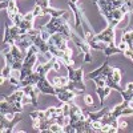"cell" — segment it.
<instances>
[{
    "label": "cell",
    "instance_id": "8",
    "mask_svg": "<svg viewBox=\"0 0 133 133\" xmlns=\"http://www.w3.org/2000/svg\"><path fill=\"white\" fill-rule=\"evenodd\" d=\"M36 7L33 9L35 16H45V15H51L53 17L57 16H63L66 14L65 9H55L49 5V0H35Z\"/></svg>",
    "mask_w": 133,
    "mask_h": 133
},
{
    "label": "cell",
    "instance_id": "17",
    "mask_svg": "<svg viewBox=\"0 0 133 133\" xmlns=\"http://www.w3.org/2000/svg\"><path fill=\"white\" fill-rule=\"evenodd\" d=\"M69 83L68 76H59V77H55L53 79V85L55 87H64Z\"/></svg>",
    "mask_w": 133,
    "mask_h": 133
},
{
    "label": "cell",
    "instance_id": "13",
    "mask_svg": "<svg viewBox=\"0 0 133 133\" xmlns=\"http://www.w3.org/2000/svg\"><path fill=\"white\" fill-rule=\"evenodd\" d=\"M23 89H24V93H25L24 98H29L32 105L37 108V93L40 92L39 88L36 89L35 85H27V87H23Z\"/></svg>",
    "mask_w": 133,
    "mask_h": 133
},
{
    "label": "cell",
    "instance_id": "7",
    "mask_svg": "<svg viewBox=\"0 0 133 133\" xmlns=\"http://www.w3.org/2000/svg\"><path fill=\"white\" fill-rule=\"evenodd\" d=\"M37 53H39V49L35 44L29 47L25 57H24V61H23V66H21L20 81L25 80L27 77H29L33 73V68H35L36 64H37Z\"/></svg>",
    "mask_w": 133,
    "mask_h": 133
},
{
    "label": "cell",
    "instance_id": "21",
    "mask_svg": "<svg viewBox=\"0 0 133 133\" xmlns=\"http://www.w3.org/2000/svg\"><path fill=\"white\" fill-rule=\"evenodd\" d=\"M127 127V123H125V121H123V123H121V121H118V129L121 130V129H124Z\"/></svg>",
    "mask_w": 133,
    "mask_h": 133
},
{
    "label": "cell",
    "instance_id": "12",
    "mask_svg": "<svg viewBox=\"0 0 133 133\" xmlns=\"http://www.w3.org/2000/svg\"><path fill=\"white\" fill-rule=\"evenodd\" d=\"M35 14L33 12H29L27 15H24V19L21 20V23L17 25L19 27V33L23 35V33H28L29 31L33 29V19H35Z\"/></svg>",
    "mask_w": 133,
    "mask_h": 133
},
{
    "label": "cell",
    "instance_id": "1",
    "mask_svg": "<svg viewBox=\"0 0 133 133\" xmlns=\"http://www.w3.org/2000/svg\"><path fill=\"white\" fill-rule=\"evenodd\" d=\"M55 69V71H59L60 69V64L57 57H51L47 63L40 64L37 61L35 69H33V73L27 77L25 80L20 81V87H27V85H36L39 88V91L41 93H45V95H52V96H56V91H55V85H52L48 80H47V73L48 71Z\"/></svg>",
    "mask_w": 133,
    "mask_h": 133
},
{
    "label": "cell",
    "instance_id": "19",
    "mask_svg": "<svg viewBox=\"0 0 133 133\" xmlns=\"http://www.w3.org/2000/svg\"><path fill=\"white\" fill-rule=\"evenodd\" d=\"M84 101H85V104H87L88 107L93 104V100H92L91 95H85V93H84Z\"/></svg>",
    "mask_w": 133,
    "mask_h": 133
},
{
    "label": "cell",
    "instance_id": "14",
    "mask_svg": "<svg viewBox=\"0 0 133 133\" xmlns=\"http://www.w3.org/2000/svg\"><path fill=\"white\" fill-rule=\"evenodd\" d=\"M110 91H112V88L108 87V85H105V87H97L96 88V92H97V95L100 97V104H101V105L104 104V100L109 96Z\"/></svg>",
    "mask_w": 133,
    "mask_h": 133
},
{
    "label": "cell",
    "instance_id": "4",
    "mask_svg": "<svg viewBox=\"0 0 133 133\" xmlns=\"http://www.w3.org/2000/svg\"><path fill=\"white\" fill-rule=\"evenodd\" d=\"M24 97V89H16L11 96L3 95L2 103H0V115L7 116L8 118H14L17 113H21Z\"/></svg>",
    "mask_w": 133,
    "mask_h": 133
},
{
    "label": "cell",
    "instance_id": "5",
    "mask_svg": "<svg viewBox=\"0 0 133 133\" xmlns=\"http://www.w3.org/2000/svg\"><path fill=\"white\" fill-rule=\"evenodd\" d=\"M66 71H68V79L69 83L65 87L68 88L69 91L76 92V95H84L85 92V85H84V71L83 68L79 69H73L72 65H65Z\"/></svg>",
    "mask_w": 133,
    "mask_h": 133
},
{
    "label": "cell",
    "instance_id": "15",
    "mask_svg": "<svg viewBox=\"0 0 133 133\" xmlns=\"http://www.w3.org/2000/svg\"><path fill=\"white\" fill-rule=\"evenodd\" d=\"M121 41H124L128 48L130 51H133V29H125L124 33H123V39Z\"/></svg>",
    "mask_w": 133,
    "mask_h": 133
},
{
    "label": "cell",
    "instance_id": "2",
    "mask_svg": "<svg viewBox=\"0 0 133 133\" xmlns=\"http://www.w3.org/2000/svg\"><path fill=\"white\" fill-rule=\"evenodd\" d=\"M63 113V105L61 107H52L47 110H33L29 113L31 118L33 120V128L37 132H49L52 124L57 123L59 116Z\"/></svg>",
    "mask_w": 133,
    "mask_h": 133
},
{
    "label": "cell",
    "instance_id": "6",
    "mask_svg": "<svg viewBox=\"0 0 133 133\" xmlns=\"http://www.w3.org/2000/svg\"><path fill=\"white\" fill-rule=\"evenodd\" d=\"M120 21L118 20H112V21H108V27L101 32V33H97L93 37L88 39V44L91 45V48L95 45V43L97 41H101L108 44V47H116L115 45V28L118 25Z\"/></svg>",
    "mask_w": 133,
    "mask_h": 133
},
{
    "label": "cell",
    "instance_id": "20",
    "mask_svg": "<svg viewBox=\"0 0 133 133\" xmlns=\"http://www.w3.org/2000/svg\"><path fill=\"white\" fill-rule=\"evenodd\" d=\"M124 55H125L127 57H129V59H130V60L133 61V51H130V49H129L128 47H127V48L124 49Z\"/></svg>",
    "mask_w": 133,
    "mask_h": 133
},
{
    "label": "cell",
    "instance_id": "10",
    "mask_svg": "<svg viewBox=\"0 0 133 133\" xmlns=\"http://www.w3.org/2000/svg\"><path fill=\"white\" fill-rule=\"evenodd\" d=\"M23 120V117L20 116V113H17L14 118H8L7 116H3V115H0V127H2V130L3 133L7 132V133H11V132H14V128L16 127L17 123H20V121Z\"/></svg>",
    "mask_w": 133,
    "mask_h": 133
},
{
    "label": "cell",
    "instance_id": "11",
    "mask_svg": "<svg viewBox=\"0 0 133 133\" xmlns=\"http://www.w3.org/2000/svg\"><path fill=\"white\" fill-rule=\"evenodd\" d=\"M55 91H56V97L63 103H72L75 97L77 96L76 92L69 91L65 85L64 87H55Z\"/></svg>",
    "mask_w": 133,
    "mask_h": 133
},
{
    "label": "cell",
    "instance_id": "9",
    "mask_svg": "<svg viewBox=\"0 0 133 133\" xmlns=\"http://www.w3.org/2000/svg\"><path fill=\"white\" fill-rule=\"evenodd\" d=\"M7 15L9 17V20L14 23V25H19L21 23V20L24 19V15L20 14V11L15 3V0H9L8 2V7H7Z\"/></svg>",
    "mask_w": 133,
    "mask_h": 133
},
{
    "label": "cell",
    "instance_id": "3",
    "mask_svg": "<svg viewBox=\"0 0 133 133\" xmlns=\"http://www.w3.org/2000/svg\"><path fill=\"white\" fill-rule=\"evenodd\" d=\"M40 31H41V37L44 40H48L51 35L53 33H61L63 36H65L68 39V41L73 39V36L76 35L77 32L72 31L71 29V25L68 23V20H65L63 16H57V17H53L51 16V20L45 25L40 27Z\"/></svg>",
    "mask_w": 133,
    "mask_h": 133
},
{
    "label": "cell",
    "instance_id": "18",
    "mask_svg": "<svg viewBox=\"0 0 133 133\" xmlns=\"http://www.w3.org/2000/svg\"><path fill=\"white\" fill-rule=\"evenodd\" d=\"M49 132H53V133H63V132H64V127L59 125L57 123H55V124H52V125H51Z\"/></svg>",
    "mask_w": 133,
    "mask_h": 133
},
{
    "label": "cell",
    "instance_id": "16",
    "mask_svg": "<svg viewBox=\"0 0 133 133\" xmlns=\"http://www.w3.org/2000/svg\"><path fill=\"white\" fill-rule=\"evenodd\" d=\"M123 96V98L128 103H133V83H129L127 85V89H124L123 92L120 93Z\"/></svg>",
    "mask_w": 133,
    "mask_h": 133
}]
</instances>
